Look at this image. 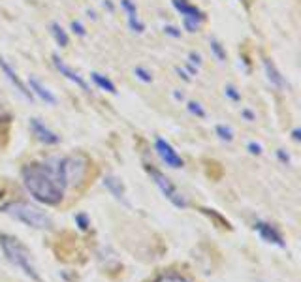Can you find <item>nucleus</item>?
<instances>
[{
  "mask_svg": "<svg viewBox=\"0 0 301 282\" xmlns=\"http://www.w3.org/2000/svg\"><path fill=\"white\" fill-rule=\"evenodd\" d=\"M154 282H188V281H184L183 277H179V275H166V277H160L158 281Z\"/></svg>",
  "mask_w": 301,
  "mask_h": 282,
  "instance_id": "19",
  "label": "nucleus"
},
{
  "mask_svg": "<svg viewBox=\"0 0 301 282\" xmlns=\"http://www.w3.org/2000/svg\"><path fill=\"white\" fill-rule=\"evenodd\" d=\"M0 245H2V251L6 254V258L15 267H19L34 282H43V279L40 277L38 269H36V265H34L32 254H30V251L23 245L21 241L15 239V237H10V235H0Z\"/></svg>",
  "mask_w": 301,
  "mask_h": 282,
  "instance_id": "2",
  "label": "nucleus"
},
{
  "mask_svg": "<svg viewBox=\"0 0 301 282\" xmlns=\"http://www.w3.org/2000/svg\"><path fill=\"white\" fill-rule=\"evenodd\" d=\"M248 149H250V153H254V155H260V153H262V151H260V145H256V143H250Z\"/></svg>",
  "mask_w": 301,
  "mask_h": 282,
  "instance_id": "26",
  "label": "nucleus"
},
{
  "mask_svg": "<svg viewBox=\"0 0 301 282\" xmlns=\"http://www.w3.org/2000/svg\"><path fill=\"white\" fill-rule=\"evenodd\" d=\"M23 183L38 201L47 205H57L62 199L66 190L60 160L27 166L23 169Z\"/></svg>",
  "mask_w": 301,
  "mask_h": 282,
  "instance_id": "1",
  "label": "nucleus"
},
{
  "mask_svg": "<svg viewBox=\"0 0 301 282\" xmlns=\"http://www.w3.org/2000/svg\"><path fill=\"white\" fill-rule=\"evenodd\" d=\"M0 68H2V72H4V73H6V75H8V79H10L11 83L15 85V87H17V91H19V93H21L23 96H25V98L32 100V93H30V91H29V89L25 87V83H23L21 79H19V75L15 73V70H13V68H11L10 64L6 63L4 59H0Z\"/></svg>",
  "mask_w": 301,
  "mask_h": 282,
  "instance_id": "9",
  "label": "nucleus"
},
{
  "mask_svg": "<svg viewBox=\"0 0 301 282\" xmlns=\"http://www.w3.org/2000/svg\"><path fill=\"white\" fill-rule=\"evenodd\" d=\"M264 66H266V72H268L269 81H271V83L275 85V87H279V89H282V87H284V79H282V75H280V73L277 72L275 64L269 63V61H266V63H264Z\"/></svg>",
  "mask_w": 301,
  "mask_h": 282,
  "instance_id": "14",
  "label": "nucleus"
},
{
  "mask_svg": "<svg viewBox=\"0 0 301 282\" xmlns=\"http://www.w3.org/2000/svg\"><path fill=\"white\" fill-rule=\"evenodd\" d=\"M136 73L140 75V79H143V81H147V83H149L150 79H152V77H150V73L147 72L145 68H136Z\"/></svg>",
  "mask_w": 301,
  "mask_h": 282,
  "instance_id": "22",
  "label": "nucleus"
},
{
  "mask_svg": "<svg viewBox=\"0 0 301 282\" xmlns=\"http://www.w3.org/2000/svg\"><path fill=\"white\" fill-rule=\"evenodd\" d=\"M87 167H89V160L85 157H81V155L60 158V169H62V177L66 181V187L77 185L79 181H83Z\"/></svg>",
  "mask_w": 301,
  "mask_h": 282,
  "instance_id": "4",
  "label": "nucleus"
},
{
  "mask_svg": "<svg viewBox=\"0 0 301 282\" xmlns=\"http://www.w3.org/2000/svg\"><path fill=\"white\" fill-rule=\"evenodd\" d=\"M243 115L247 117L248 121H252V119H254V117H252V113H250V111H243Z\"/></svg>",
  "mask_w": 301,
  "mask_h": 282,
  "instance_id": "28",
  "label": "nucleus"
},
{
  "mask_svg": "<svg viewBox=\"0 0 301 282\" xmlns=\"http://www.w3.org/2000/svg\"><path fill=\"white\" fill-rule=\"evenodd\" d=\"M29 85H30V89H32L34 93L42 98L43 102H47V104H57V98H55L53 94L49 93V91H47V89H45V87H43L36 77H30V79H29Z\"/></svg>",
  "mask_w": 301,
  "mask_h": 282,
  "instance_id": "13",
  "label": "nucleus"
},
{
  "mask_svg": "<svg viewBox=\"0 0 301 282\" xmlns=\"http://www.w3.org/2000/svg\"><path fill=\"white\" fill-rule=\"evenodd\" d=\"M211 45H213V49H215V53H216V55H218V59H220V61H224V59H226V53L222 51V47H220V43L211 42Z\"/></svg>",
  "mask_w": 301,
  "mask_h": 282,
  "instance_id": "23",
  "label": "nucleus"
},
{
  "mask_svg": "<svg viewBox=\"0 0 301 282\" xmlns=\"http://www.w3.org/2000/svg\"><path fill=\"white\" fill-rule=\"evenodd\" d=\"M166 32H168V34H172V36H175V38H177V36H181V32H177V29H173V27H168V29H166Z\"/></svg>",
  "mask_w": 301,
  "mask_h": 282,
  "instance_id": "27",
  "label": "nucleus"
},
{
  "mask_svg": "<svg viewBox=\"0 0 301 282\" xmlns=\"http://www.w3.org/2000/svg\"><path fill=\"white\" fill-rule=\"evenodd\" d=\"M149 175L152 177V181L156 183V187L160 188V192L166 196V198L172 201L175 207H186V201H184V198L177 192V188L173 187L172 183L168 181V179L162 175L160 171H156V169H152V167H149Z\"/></svg>",
  "mask_w": 301,
  "mask_h": 282,
  "instance_id": "5",
  "label": "nucleus"
},
{
  "mask_svg": "<svg viewBox=\"0 0 301 282\" xmlns=\"http://www.w3.org/2000/svg\"><path fill=\"white\" fill-rule=\"evenodd\" d=\"M75 220H77V224H79V228H81V230H87V228L90 226L85 215H77V217H75Z\"/></svg>",
  "mask_w": 301,
  "mask_h": 282,
  "instance_id": "21",
  "label": "nucleus"
},
{
  "mask_svg": "<svg viewBox=\"0 0 301 282\" xmlns=\"http://www.w3.org/2000/svg\"><path fill=\"white\" fill-rule=\"evenodd\" d=\"M173 6H175V8H177V10H179L184 15V27L188 29V32L198 31L200 23L205 19L204 13L198 10L196 6L188 4L186 0H173Z\"/></svg>",
  "mask_w": 301,
  "mask_h": 282,
  "instance_id": "6",
  "label": "nucleus"
},
{
  "mask_svg": "<svg viewBox=\"0 0 301 282\" xmlns=\"http://www.w3.org/2000/svg\"><path fill=\"white\" fill-rule=\"evenodd\" d=\"M188 109H190V113H194V115L205 117V111L200 107V104H196V102H190V104H188Z\"/></svg>",
  "mask_w": 301,
  "mask_h": 282,
  "instance_id": "20",
  "label": "nucleus"
},
{
  "mask_svg": "<svg viewBox=\"0 0 301 282\" xmlns=\"http://www.w3.org/2000/svg\"><path fill=\"white\" fill-rule=\"evenodd\" d=\"M72 29H74V31L77 32L79 36H85V29H83V27H81V25H79V23H77V21L72 23Z\"/></svg>",
  "mask_w": 301,
  "mask_h": 282,
  "instance_id": "25",
  "label": "nucleus"
},
{
  "mask_svg": "<svg viewBox=\"0 0 301 282\" xmlns=\"http://www.w3.org/2000/svg\"><path fill=\"white\" fill-rule=\"evenodd\" d=\"M30 126H32L34 136L38 137L40 141H43V143L55 145V143H59V141H60V137L57 136L55 132H51V130L43 125V123H40V119H32V121H30Z\"/></svg>",
  "mask_w": 301,
  "mask_h": 282,
  "instance_id": "8",
  "label": "nucleus"
},
{
  "mask_svg": "<svg viewBox=\"0 0 301 282\" xmlns=\"http://www.w3.org/2000/svg\"><path fill=\"white\" fill-rule=\"evenodd\" d=\"M122 8L126 10V15H128V23L132 27V31L136 32H143V25L138 19V10H136V4L132 0H122Z\"/></svg>",
  "mask_w": 301,
  "mask_h": 282,
  "instance_id": "12",
  "label": "nucleus"
},
{
  "mask_svg": "<svg viewBox=\"0 0 301 282\" xmlns=\"http://www.w3.org/2000/svg\"><path fill=\"white\" fill-rule=\"evenodd\" d=\"M104 185H106V187L113 192V196H115V198H119V199L124 198V187H122V183H120L119 179L108 177L106 181H104Z\"/></svg>",
  "mask_w": 301,
  "mask_h": 282,
  "instance_id": "15",
  "label": "nucleus"
},
{
  "mask_svg": "<svg viewBox=\"0 0 301 282\" xmlns=\"http://www.w3.org/2000/svg\"><path fill=\"white\" fill-rule=\"evenodd\" d=\"M156 153H158V157L162 158V162L166 164V166L170 167H181L183 166V160L181 157L173 151V147L168 143V141H164V139H156Z\"/></svg>",
  "mask_w": 301,
  "mask_h": 282,
  "instance_id": "7",
  "label": "nucleus"
},
{
  "mask_svg": "<svg viewBox=\"0 0 301 282\" xmlns=\"http://www.w3.org/2000/svg\"><path fill=\"white\" fill-rule=\"evenodd\" d=\"M6 215H10L11 219L19 220L23 224L30 226L34 230H51L53 228V220L49 219L42 209L34 207L30 203H10L4 207Z\"/></svg>",
  "mask_w": 301,
  "mask_h": 282,
  "instance_id": "3",
  "label": "nucleus"
},
{
  "mask_svg": "<svg viewBox=\"0 0 301 282\" xmlns=\"http://www.w3.org/2000/svg\"><path fill=\"white\" fill-rule=\"evenodd\" d=\"M92 79H94V83H96L100 89L109 91V93H117V91H115V85L111 83L108 77H104V75H100V73H92Z\"/></svg>",
  "mask_w": 301,
  "mask_h": 282,
  "instance_id": "16",
  "label": "nucleus"
},
{
  "mask_svg": "<svg viewBox=\"0 0 301 282\" xmlns=\"http://www.w3.org/2000/svg\"><path fill=\"white\" fill-rule=\"evenodd\" d=\"M256 230L258 233L262 235V239L268 241V243H273V245H277V247H284V241L280 237V233L273 226H269V224H264V222H258L256 224Z\"/></svg>",
  "mask_w": 301,
  "mask_h": 282,
  "instance_id": "11",
  "label": "nucleus"
},
{
  "mask_svg": "<svg viewBox=\"0 0 301 282\" xmlns=\"http://www.w3.org/2000/svg\"><path fill=\"white\" fill-rule=\"evenodd\" d=\"M51 32H53V36L57 38V42L60 43V47H66V45H68V36H66V32L62 31L60 25L53 23V25H51Z\"/></svg>",
  "mask_w": 301,
  "mask_h": 282,
  "instance_id": "17",
  "label": "nucleus"
},
{
  "mask_svg": "<svg viewBox=\"0 0 301 282\" xmlns=\"http://www.w3.org/2000/svg\"><path fill=\"white\" fill-rule=\"evenodd\" d=\"M226 94H228L232 100H236V102H237V100H241V96L236 93V89H234V87H228V89H226Z\"/></svg>",
  "mask_w": 301,
  "mask_h": 282,
  "instance_id": "24",
  "label": "nucleus"
},
{
  "mask_svg": "<svg viewBox=\"0 0 301 282\" xmlns=\"http://www.w3.org/2000/svg\"><path fill=\"white\" fill-rule=\"evenodd\" d=\"M53 63H55V66H57V70L62 73V75H66V77H68L70 81H74L75 85H79V87H81L83 91H89V87H87V83L83 81V79H81V75H79L77 72H74V70H72V68H70L68 64L62 63V61H60V59H59L57 55L53 57Z\"/></svg>",
  "mask_w": 301,
  "mask_h": 282,
  "instance_id": "10",
  "label": "nucleus"
},
{
  "mask_svg": "<svg viewBox=\"0 0 301 282\" xmlns=\"http://www.w3.org/2000/svg\"><path fill=\"white\" fill-rule=\"evenodd\" d=\"M216 134L220 136V139H224V141H232V137H234V134H232V130L228 128V126H216Z\"/></svg>",
  "mask_w": 301,
  "mask_h": 282,
  "instance_id": "18",
  "label": "nucleus"
}]
</instances>
